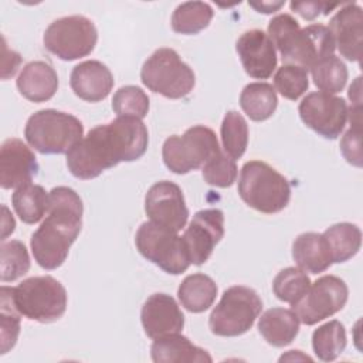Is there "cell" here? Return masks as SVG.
Instances as JSON below:
<instances>
[{
    "label": "cell",
    "instance_id": "d4e9b609",
    "mask_svg": "<svg viewBox=\"0 0 363 363\" xmlns=\"http://www.w3.org/2000/svg\"><path fill=\"white\" fill-rule=\"evenodd\" d=\"M217 285L206 274L197 272L187 275L177 289V296L182 303L189 312L201 313L207 311L216 301L217 296Z\"/></svg>",
    "mask_w": 363,
    "mask_h": 363
},
{
    "label": "cell",
    "instance_id": "ffe728a7",
    "mask_svg": "<svg viewBox=\"0 0 363 363\" xmlns=\"http://www.w3.org/2000/svg\"><path fill=\"white\" fill-rule=\"evenodd\" d=\"M69 85L78 98L86 102H99L111 94L113 75L101 61L88 60L72 68Z\"/></svg>",
    "mask_w": 363,
    "mask_h": 363
},
{
    "label": "cell",
    "instance_id": "44dd1931",
    "mask_svg": "<svg viewBox=\"0 0 363 363\" xmlns=\"http://www.w3.org/2000/svg\"><path fill=\"white\" fill-rule=\"evenodd\" d=\"M18 92L31 102H45L58 89V75L45 61L26 64L16 81Z\"/></svg>",
    "mask_w": 363,
    "mask_h": 363
},
{
    "label": "cell",
    "instance_id": "f35d334b",
    "mask_svg": "<svg viewBox=\"0 0 363 363\" xmlns=\"http://www.w3.org/2000/svg\"><path fill=\"white\" fill-rule=\"evenodd\" d=\"M340 152L347 163L362 167V126L353 125L340 140Z\"/></svg>",
    "mask_w": 363,
    "mask_h": 363
},
{
    "label": "cell",
    "instance_id": "1f68e13d",
    "mask_svg": "<svg viewBox=\"0 0 363 363\" xmlns=\"http://www.w3.org/2000/svg\"><path fill=\"white\" fill-rule=\"evenodd\" d=\"M221 140L224 152L234 160L240 159L248 146V125L241 113L228 111L221 123Z\"/></svg>",
    "mask_w": 363,
    "mask_h": 363
},
{
    "label": "cell",
    "instance_id": "d590c367",
    "mask_svg": "<svg viewBox=\"0 0 363 363\" xmlns=\"http://www.w3.org/2000/svg\"><path fill=\"white\" fill-rule=\"evenodd\" d=\"M1 313H0V340L1 354L14 347L20 335V312L11 299V288L1 286Z\"/></svg>",
    "mask_w": 363,
    "mask_h": 363
},
{
    "label": "cell",
    "instance_id": "4dcf8cb0",
    "mask_svg": "<svg viewBox=\"0 0 363 363\" xmlns=\"http://www.w3.org/2000/svg\"><path fill=\"white\" fill-rule=\"evenodd\" d=\"M313 84L325 94H337L340 92L347 82V67L336 55H329L320 60L311 68Z\"/></svg>",
    "mask_w": 363,
    "mask_h": 363
},
{
    "label": "cell",
    "instance_id": "8d00e7d4",
    "mask_svg": "<svg viewBox=\"0 0 363 363\" xmlns=\"http://www.w3.org/2000/svg\"><path fill=\"white\" fill-rule=\"evenodd\" d=\"M274 85L284 98L296 101L309 86L308 69L299 65L284 64L274 75Z\"/></svg>",
    "mask_w": 363,
    "mask_h": 363
},
{
    "label": "cell",
    "instance_id": "52a82bcc",
    "mask_svg": "<svg viewBox=\"0 0 363 363\" xmlns=\"http://www.w3.org/2000/svg\"><path fill=\"white\" fill-rule=\"evenodd\" d=\"M140 79L143 85L169 99L187 96L194 85L193 69L173 48H157L142 65Z\"/></svg>",
    "mask_w": 363,
    "mask_h": 363
},
{
    "label": "cell",
    "instance_id": "4fadbf2b",
    "mask_svg": "<svg viewBox=\"0 0 363 363\" xmlns=\"http://www.w3.org/2000/svg\"><path fill=\"white\" fill-rule=\"evenodd\" d=\"M298 111L302 122L326 139L340 136L347 121L346 101L325 92L308 94Z\"/></svg>",
    "mask_w": 363,
    "mask_h": 363
},
{
    "label": "cell",
    "instance_id": "7402d4cb",
    "mask_svg": "<svg viewBox=\"0 0 363 363\" xmlns=\"http://www.w3.org/2000/svg\"><path fill=\"white\" fill-rule=\"evenodd\" d=\"M155 363H211L210 353L180 333H172L155 339L150 346Z\"/></svg>",
    "mask_w": 363,
    "mask_h": 363
},
{
    "label": "cell",
    "instance_id": "cb8c5ba5",
    "mask_svg": "<svg viewBox=\"0 0 363 363\" xmlns=\"http://www.w3.org/2000/svg\"><path fill=\"white\" fill-rule=\"evenodd\" d=\"M258 330L268 345L284 347L298 336L299 319L292 309L271 308L261 315Z\"/></svg>",
    "mask_w": 363,
    "mask_h": 363
},
{
    "label": "cell",
    "instance_id": "484cf974",
    "mask_svg": "<svg viewBox=\"0 0 363 363\" xmlns=\"http://www.w3.org/2000/svg\"><path fill=\"white\" fill-rule=\"evenodd\" d=\"M277 105V92L268 82H251L241 91L240 106L254 122L269 119L274 115Z\"/></svg>",
    "mask_w": 363,
    "mask_h": 363
},
{
    "label": "cell",
    "instance_id": "74e56055",
    "mask_svg": "<svg viewBox=\"0 0 363 363\" xmlns=\"http://www.w3.org/2000/svg\"><path fill=\"white\" fill-rule=\"evenodd\" d=\"M203 179L207 184L214 187H230L237 180V164L225 152H218L201 167Z\"/></svg>",
    "mask_w": 363,
    "mask_h": 363
},
{
    "label": "cell",
    "instance_id": "7bdbcfd3",
    "mask_svg": "<svg viewBox=\"0 0 363 363\" xmlns=\"http://www.w3.org/2000/svg\"><path fill=\"white\" fill-rule=\"evenodd\" d=\"M3 213H4V217H3V234H1V240L4 241L6 237L14 231L16 221H14L13 216H10L9 208H7L6 206H3Z\"/></svg>",
    "mask_w": 363,
    "mask_h": 363
},
{
    "label": "cell",
    "instance_id": "ab89813d",
    "mask_svg": "<svg viewBox=\"0 0 363 363\" xmlns=\"http://www.w3.org/2000/svg\"><path fill=\"white\" fill-rule=\"evenodd\" d=\"M339 4H329L322 1H291L289 7L292 11L298 13L305 20H315L319 14H329L330 10L336 9Z\"/></svg>",
    "mask_w": 363,
    "mask_h": 363
},
{
    "label": "cell",
    "instance_id": "d6986e66",
    "mask_svg": "<svg viewBox=\"0 0 363 363\" xmlns=\"http://www.w3.org/2000/svg\"><path fill=\"white\" fill-rule=\"evenodd\" d=\"M329 31L340 55L360 62L363 41V13L357 3L343 4L329 21Z\"/></svg>",
    "mask_w": 363,
    "mask_h": 363
},
{
    "label": "cell",
    "instance_id": "f546056e",
    "mask_svg": "<svg viewBox=\"0 0 363 363\" xmlns=\"http://www.w3.org/2000/svg\"><path fill=\"white\" fill-rule=\"evenodd\" d=\"M347 343L346 329L339 320H329L312 333V347L316 357L322 362L336 360Z\"/></svg>",
    "mask_w": 363,
    "mask_h": 363
},
{
    "label": "cell",
    "instance_id": "2e32d148",
    "mask_svg": "<svg viewBox=\"0 0 363 363\" xmlns=\"http://www.w3.org/2000/svg\"><path fill=\"white\" fill-rule=\"evenodd\" d=\"M38 173L34 152L20 139L9 138L0 147V186L1 189H18L31 183Z\"/></svg>",
    "mask_w": 363,
    "mask_h": 363
},
{
    "label": "cell",
    "instance_id": "8fae6325",
    "mask_svg": "<svg viewBox=\"0 0 363 363\" xmlns=\"http://www.w3.org/2000/svg\"><path fill=\"white\" fill-rule=\"evenodd\" d=\"M98 41L92 20L85 16H67L54 20L44 31V47L60 60L74 61L89 55Z\"/></svg>",
    "mask_w": 363,
    "mask_h": 363
},
{
    "label": "cell",
    "instance_id": "3957f363",
    "mask_svg": "<svg viewBox=\"0 0 363 363\" xmlns=\"http://www.w3.org/2000/svg\"><path fill=\"white\" fill-rule=\"evenodd\" d=\"M268 37L278 50L284 64L311 69L320 60L333 55L335 41L323 24L301 28L291 14H278L268 23Z\"/></svg>",
    "mask_w": 363,
    "mask_h": 363
},
{
    "label": "cell",
    "instance_id": "603a6c76",
    "mask_svg": "<svg viewBox=\"0 0 363 363\" xmlns=\"http://www.w3.org/2000/svg\"><path fill=\"white\" fill-rule=\"evenodd\" d=\"M292 258L296 265L309 274L326 271L332 264V252L323 234L302 233L292 244Z\"/></svg>",
    "mask_w": 363,
    "mask_h": 363
},
{
    "label": "cell",
    "instance_id": "4316f807",
    "mask_svg": "<svg viewBox=\"0 0 363 363\" xmlns=\"http://www.w3.org/2000/svg\"><path fill=\"white\" fill-rule=\"evenodd\" d=\"M11 204L18 218L26 224L38 223L50 208V193L40 184H24L11 196Z\"/></svg>",
    "mask_w": 363,
    "mask_h": 363
},
{
    "label": "cell",
    "instance_id": "30bf717a",
    "mask_svg": "<svg viewBox=\"0 0 363 363\" xmlns=\"http://www.w3.org/2000/svg\"><path fill=\"white\" fill-rule=\"evenodd\" d=\"M135 245L143 258L172 275L187 271L191 264L183 237L152 221L140 224L135 235Z\"/></svg>",
    "mask_w": 363,
    "mask_h": 363
},
{
    "label": "cell",
    "instance_id": "d6a6232c",
    "mask_svg": "<svg viewBox=\"0 0 363 363\" xmlns=\"http://www.w3.org/2000/svg\"><path fill=\"white\" fill-rule=\"evenodd\" d=\"M30 269V255L26 245L18 240L3 241L0 245V279L13 282Z\"/></svg>",
    "mask_w": 363,
    "mask_h": 363
},
{
    "label": "cell",
    "instance_id": "277c9868",
    "mask_svg": "<svg viewBox=\"0 0 363 363\" xmlns=\"http://www.w3.org/2000/svg\"><path fill=\"white\" fill-rule=\"evenodd\" d=\"M238 194L248 207L264 214H274L289 204L291 184L268 163L250 160L241 167Z\"/></svg>",
    "mask_w": 363,
    "mask_h": 363
},
{
    "label": "cell",
    "instance_id": "836d02e7",
    "mask_svg": "<svg viewBox=\"0 0 363 363\" xmlns=\"http://www.w3.org/2000/svg\"><path fill=\"white\" fill-rule=\"evenodd\" d=\"M311 286V279L305 271L295 267L281 269L272 281L274 295L291 305L296 303Z\"/></svg>",
    "mask_w": 363,
    "mask_h": 363
},
{
    "label": "cell",
    "instance_id": "8992f818",
    "mask_svg": "<svg viewBox=\"0 0 363 363\" xmlns=\"http://www.w3.org/2000/svg\"><path fill=\"white\" fill-rule=\"evenodd\" d=\"M11 299L20 315L40 323L58 320L67 309V291L51 275L21 281L11 288Z\"/></svg>",
    "mask_w": 363,
    "mask_h": 363
},
{
    "label": "cell",
    "instance_id": "7c38bea8",
    "mask_svg": "<svg viewBox=\"0 0 363 363\" xmlns=\"http://www.w3.org/2000/svg\"><path fill=\"white\" fill-rule=\"evenodd\" d=\"M347 296L349 289L342 278L323 275L311 284L305 295L291 306L301 323L312 326L342 311Z\"/></svg>",
    "mask_w": 363,
    "mask_h": 363
},
{
    "label": "cell",
    "instance_id": "5b68a950",
    "mask_svg": "<svg viewBox=\"0 0 363 363\" xmlns=\"http://www.w3.org/2000/svg\"><path fill=\"white\" fill-rule=\"evenodd\" d=\"M24 136L28 145L43 155H62L84 138V126L71 113L41 109L27 119Z\"/></svg>",
    "mask_w": 363,
    "mask_h": 363
},
{
    "label": "cell",
    "instance_id": "e0dca14e",
    "mask_svg": "<svg viewBox=\"0 0 363 363\" xmlns=\"http://www.w3.org/2000/svg\"><path fill=\"white\" fill-rule=\"evenodd\" d=\"M235 50L247 75L267 79L277 68V51L268 34L254 28L242 33L235 43Z\"/></svg>",
    "mask_w": 363,
    "mask_h": 363
},
{
    "label": "cell",
    "instance_id": "ba28073f",
    "mask_svg": "<svg viewBox=\"0 0 363 363\" xmlns=\"http://www.w3.org/2000/svg\"><path fill=\"white\" fill-rule=\"evenodd\" d=\"M261 309L262 301L252 288L244 285L230 286L213 308L208 328L216 336L234 337L244 335L252 328Z\"/></svg>",
    "mask_w": 363,
    "mask_h": 363
},
{
    "label": "cell",
    "instance_id": "7a4b0ae2",
    "mask_svg": "<svg viewBox=\"0 0 363 363\" xmlns=\"http://www.w3.org/2000/svg\"><path fill=\"white\" fill-rule=\"evenodd\" d=\"M82 200L67 186L50 191V208L45 220L31 235V252L44 269H55L64 264L71 245L82 227Z\"/></svg>",
    "mask_w": 363,
    "mask_h": 363
},
{
    "label": "cell",
    "instance_id": "9c48e42d",
    "mask_svg": "<svg viewBox=\"0 0 363 363\" xmlns=\"http://www.w3.org/2000/svg\"><path fill=\"white\" fill-rule=\"evenodd\" d=\"M221 149L214 130L204 125H196L182 136H169L163 143L162 157L169 170L186 174L203 167Z\"/></svg>",
    "mask_w": 363,
    "mask_h": 363
},
{
    "label": "cell",
    "instance_id": "9a60e30c",
    "mask_svg": "<svg viewBox=\"0 0 363 363\" xmlns=\"http://www.w3.org/2000/svg\"><path fill=\"white\" fill-rule=\"evenodd\" d=\"M224 214L218 208L197 211L183 234L193 265H203L224 237Z\"/></svg>",
    "mask_w": 363,
    "mask_h": 363
},
{
    "label": "cell",
    "instance_id": "6da1fadb",
    "mask_svg": "<svg viewBox=\"0 0 363 363\" xmlns=\"http://www.w3.org/2000/svg\"><path fill=\"white\" fill-rule=\"evenodd\" d=\"M149 145L147 128L142 119L118 116L105 125L92 128L67 153V167L81 180L98 177L121 162L140 159Z\"/></svg>",
    "mask_w": 363,
    "mask_h": 363
},
{
    "label": "cell",
    "instance_id": "f1b7e54d",
    "mask_svg": "<svg viewBox=\"0 0 363 363\" xmlns=\"http://www.w3.org/2000/svg\"><path fill=\"white\" fill-rule=\"evenodd\" d=\"M214 11L208 3L186 1L179 4L172 14V28L174 33L193 35L207 28Z\"/></svg>",
    "mask_w": 363,
    "mask_h": 363
},
{
    "label": "cell",
    "instance_id": "ac0fdd59",
    "mask_svg": "<svg viewBox=\"0 0 363 363\" xmlns=\"http://www.w3.org/2000/svg\"><path fill=\"white\" fill-rule=\"evenodd\" d=\"M140 322L146 336L157 339L180 333L184 328V315L174 298L167 294H153L142 306Z\"/></svg>",
    "mask_w": 363,
    "mask_h": 363
},
{
    "label": "cell",
    "instance_id": "60d3db41",
    "mask_svg": "<svg viewBox=\"0 0 363 363\" xmlns=\"http://www.w3.org/2000/svg\"><path fill=\"white\" fill-rule=\"evenodd\" d=\"M21 62L20 54H17L13 50H9L6 45V40L3 38V79H7L9 77H13L17 72V68Z\"/></svg>",
    "mask_w": 363,
    "mask_h": 363
},
{
    "label": "cell",
    "instance_id": "e575fe53",
    "mask_svg": "<svg viewBox=\"0 0 363 363\" xmlns=\"http://www.w3.org/2000/svg\"><path fill=\"white\" fill-rule=\"evenodd\" d=\"M112 109L118 116H132L143 119L149 112V96L139 86H121L113 94Z\"/></svg>",
    "mask_w": 363,
    "mask_h": 363
},
{
    "label": "cell",
    "instance_id": "5bb4252c",
    "mask_svg": "<svg viewBox=\"0 0 363 363\" xmlns=\"http://www.w3.org/2000/svg\"><path fill=\"white\" fill-rule=\"evenodd\" d=\"M145 211L152 223L179 233L189 218L182 189L169 180L150 186L145 196Z\"/></svg>",
    "mask_w": 363,
    "mask_h": 363
},
{
    "label": "cell",
    "instance_id": "83f0119b",
    "mask_svg": "<svg viewBox=\"0 0 363 363\" xmlns=\"http://www.w3.org/2000/svg\"><path fill=\"white\" fill-rule=\"evenodd\" d=\"M326 238L333 262H346L353 258L362 245V231L356 224L337 223L325 230Z\"/></svg>",
    "mask_w": 363,
    "mask_h": 363
},
{
    "label": "cell",
    "instance_id": "b9f144b4",
    "mask_svg": "<svg viewBox=\"0 0 363 363\" xmlns=\"http://www.w3.org/2000/svg\"><path fill=\"white\" fill-rule=\"evenodd\" d=\"M252 9H255L258 13H264V14H271L278 11L285 1H261V3H248Z\"/></svg>",
    "mask_w": 363,
    "mask_h": 363
}]
</instances>
